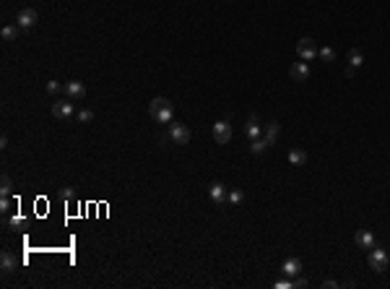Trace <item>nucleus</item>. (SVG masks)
Returning a JSON list of instances; mask_svg holds the SVG:
<instances>
[{
    "mask_svg": "<svg viewBox=\"0 0 390 289\" xmlns=\"http://www.w3.org/2000/svg\"><path fill=\"white\" fill-rule=\"evenodd\" d=\"M149 115H151V120H153V123H159V125H169V123H172V117H175V107H172L169 99L156 96V99H151V104H149Z\"/></svg>",
    "mask_w": 390,
    "mask_h": 289,
    "instance_id": "f257e3e1",
    "label": "nucleus"
},
{
    "mask_svg": "<svg viewBox=\"0 0 390 289\" xmlns=\"http://www.w3.org/2000/svg\"><path fill=\"white\" fill-rule=\"evenodd\" d=\"M73 115H76L73 99H55V102H52V117H58V120H70Z\"/></svg>",
    "mask_w": 390,
    "mask_h": 289,
    "instance_id": "f03ea898",
    "label": "nucleus"
},
{
    "mask_svg": "<svg viewBox=\"0 0 390 289\" xmlns=\"http://www.w3.org/2000/svg\"><path fill=\"white\" fill-rule=\"evenodd\" d=\"M367 260H369V268H372V271H377V274H383V271L388 268V253H385L383 248H377V245H372V248H369Z\"/></svg>",
    "mask_w": 390,
    "mask_h": 289,
    "instance_id": "7ed1b4c3",
    "label": "nucleus"
},
{
    "mask_svg": "<svg viewBox=\"0 0 390 289\" xmlns=\"http://www.w3.org/2000/svg\"><path fill=\"white\" fill-rule=\"evenodd\" d=\"M297 55H299V60H304V63H310V60H315L317 58V44H315V39H310V37H302L297 42Z\"/></svg>",
    "mask_w": 390,
    "mask_h": 289,
    "instance_id": "20e7f679",
    "label": "nucleus"
},
{
    "mask_svg": "<svg viewBox=\"0 0 390 289\" xmlns=\"http://www.w3.org/2000/svg\"><path fill=\"white\" fill-rule=\"evenodd\" d=\"M169 138H172V143H177V146H187L190 143V128L182 123H169Z\"/></svg>",
    "mask_w": 390,
    "mask_h": 289,
    "instance_id": "39448f33",
    "label": "nucleus"
},
{
    "mask_svg": "<svg viewBox=\"0 0 390 289\" xmlns=\"http://www.w3.org/2000/svg\"><path fill=\"white\" fill-rule=\"evenodd\" d=\"M213 141L219 143V146H224V143L232 141V125L226 123V120L213 123Z\"/></svg>",
    "mask_w": 390,
    "mask_h": 289,
    "instance_id": "423d86ee",
    "label": "nucleus"
},
{
    "mask_svg": "<svg viewBox=\"0 0 390 289\" xmlns=\"http://www.w3.org/2000/svg\"><path fill=\"white\" fill-rule=\"evenodd\" d=\"M37 21H39V16H37L34 8H24V11L16 16V26H21V29H31Z\"/></svg>",
    "mask_w": 390,
    "mask_h": 289,
    "instance_id": "0eeeda50",
    "label": "nucleus"
},
{
    "mask_svg": "<svg viewBox=\"0 0 390 289\" xmlns=\"http://www.w3.org/2000/svg\"><path fill=\"white\" fill-rule=\"evenodd\" d=\"M208 195H211V201L216 206H224V201L229 198V193H226V188L221 183H211V185H208Z\"/></svg>",
    "mask_w": 390,
    "mask_h": 289,
    "instance_id": "6e6552de",
    "label": "nucleus"
},
{
    "mask_svg": "<svg viewBox=\"0 0 390 289\" xmlns=\"http://www.w3.org/2000/svg\"><path fill=\"white\" fill-rule=\"evenodd\" d=\"M289 76H292L294 81H307L310 78V65H307L304 60H299V63H294V65L289 68Z\"/></svg>",
    "mask_w": 390,
    "mask_h": 289,
    "instance_id": "1a4fd4ad",
    "label": "nucleus"
},
{
    "mask_svg": "<svg viewBox=\"0 0 390 289\" xmlns=\"http://www.w3.org/2000/svg\"><path fill=\"white\" fill-rule=\"evenodd\" d=\"M65 94H68V99H84L86 96V86L81 84V81H68Z\"/></svg>",
    "mask_w": 390,
    "mask_h": 289,
    "instance_id": "9d476101",
    "label": "nucleus"
},
{
    "mask_svg": "<svg viewBox=\"0 0 390 289\" xmlns=\"http://www.w3.org/2000/svg\"><path fill=\"white\" fill-rule=\"evenodd\" d=\"M16 266H19V263H16V256H13L11 250H3V256H0V268H3V274H5V276L13 274Z\"/></svg>",
    "mask_w": 390,
    "mask_h": 289,
    "instance_id": "9b49d317",
    "label": "nucleus"
},
{
    "mask_svg": "<svg viewBox=\"0 0 390 289\" xmlns=\"http://www.w3.org/2000/svg\"><path fill=\"white\" fill-rule=\"evenodd\" d=\"M281 271H284V276H299L302 274V260L299 258H286L284 266H281Z\"/></svg>",
    "mask_w": 390,
    "mask_h": 289,
    "instance_id": "f8f14e48",
    "label": "nucleus"
},
{
    "mask_svg": "<svg viewBox=\"0 0 390 289\" xmlns=\"http://www.w3.org/2000/svg\"><path fill=\"white\" fill-rule=\"evenodd\" d=\"M244 133H247V138H250V141L263 138V128H260V123H258V117H255V115H250V120H247V128H244Z\"/></svg>",
    "mask_w": 390,
    "mask_h": 289,
    "instance_id": "ddd939ff",
    "label": "nucleus"
},
{
    "mask_svg": "<svg viewBox=\"0 0 390 289\" xmlns=\"http://www.w3.org/2000/svg\"><path fill=\"white\" fill-rule=\"evenodd\" d=\"M278 133H281V125H278L276 120H270V123L266 125V128H263V138H266V141L270 143V146H273V143L278 141Z\"/></svg>",
    "mask_w": 390,
    "mask_h": 289,
    "instance_id": "4468645a",
    "label": "nucleus"
},
{
    "mask_svg": "<svg viewBox=\"0 0 390 289\" xmlns=\"http://www.w3.org/2000/svg\"><path fill=\"white\" fill-rule=\"evenodd\" d=\"M357 245L364 248V250H369L372 245H375V234H372L369 229H359V232H357Z\"/></svg>",
    "mask_w": 390,
    "mask_h": 289,
    "instance_id": "2eb2a0df",
    "label": "nucleus"
},
{
    "mask_svg": "<svg viewBox=\"0 0 390 289\" xmlns=\"http://www.w3.org/2000/svg\"><path fill=\"white\" fill-rule=\"evenodd\" d=\"M289 161H292L294 167L307 164V151H302V149H292V151H289Z\"/></svg>",
    "mask_w": 390,
    "mask_h": 289,
    "instance_id": "dca6fc26",
    "label": "nucleus"
},
{
    "mask_svg": "<svg viewBox=\"0 0 390 289\" xmlns=\"http://www.w3.org/2000/svg\"><path fill=\"white\" fill-rule=\"evenodd\" d=\"M361 63H364V55H361V50H359V47L349 50V65H351V68H359Z\"/></svg>",
    "mask_w": 390,
    "mask_h": 289,
    "instance_id": "f3484780",
    "label": "nucleus"
},
{
    "mask_svg": "<svg viewBox=\"0 0 390 289\" xmlns=\"http://www.w3.org/2000/svg\"><path fill=\"white\" fill-rule=\"evenodd\" d=\"M19 32H21V26H3V32H0V34H3L5 42H13L16 37H19Z\"/></svg>",
    "mask_w": 390,
    "mask_h": 289,
    "instance_id": "a211bd4d",
    "label": "nucleus"
},
{
    "mask_svg": "<svg viewBox=\"0 0 390 289\" xmlns=\"http://www.w3.org/2000/svg\"><path fill=\"white\" fill-rule=\"evenodd\" d=\"M11 193H13V183L8 175H3V180H0V195H11Z\"/></svg>",
    "mask_w": 390,
    "mask_h": 289,
    "instance_id": "6ab92c4d",
    "label": "nucleus"
},
{
    "mask_svg": "<svg viewBox=\"0 0 390 289\" xmlns=\"http://www.w3.org/2000/svg\"><path fill=\"white\" fill-rule=\"evenodd\" d=\"M250 149H252V154H263L266 149H270V143H268L266 138H258V141H252Z\"/></svg>",
    "mask_w": 390,
    "mask_h": 289,
    "instance_id": "aec40b11",
    "label": "nucleus"
},
{
    "mask_svg": "<svg viewBox=\"0 0 390 289\" xmlns=\"http://www.w3.org/2000/svg\"><path fill=\"white\" fill-rule=\"evenodd\" d=\"M317 55H320L325 63H333L335 60V50L333 47H323V50H317Z\"/></svg>",
    "mask_w": 390,
    "mask_h": 289,
    "instance_id": "412c9836",
    "label": "nucleus"
},
{
    "mask_svg": "<svg viewBox=\"0 0 390 289\" xmlns=\"http://www.w3.org/2000/svg\"><path fill=\"white\" fill-rule=\"evenodd\" d=\"M47 92H50V94H60V92H65V84H58V81H47Z\"/></svg>",
    "mask_w": 390,
    "mask_h": 289,
    "instance_id": "4be33fe9",
    "label": "nucleus"
},
{
    "mask_svg": "<svg viewBox=\"0 0 390 289\" xmlns=\"http://www.w3.org/2000/svg\"><path fill=\"white\" fill-rule=\"evenodd\" d=\"M91 120H94V112L91 110H78V123L86 125V123H91Z\"/></svg>",
    "mask_w": 390,
    "mask_h": 289,
    "instance_id": "5701e85b",
    "label": "nucleus"
},
{
    "mask_svg": "<svg viewBox=\"0 0 390 289\" xmlns=\"http://www.w3.org/2000/svg\"><path fill=\"white\" fill-rule=\"evenodd\" d=\"M242 198H244V195H242V191H232V193H229V203L240 206V203H242Z\"/></svg>",
    "mask_w": 390,
    "mask_h": 289,
    "instance_id": "b1692460",
    "label": "nucleus"
},
{
    "mask_svg": "<svg viewBox=\"0 0 390 289\" xmlns=\"http://www.w3.org/2000/svg\"><path fill=\"white\" fill-rule=\"evenodd\" d=\"M24 224H26V219H24V216H21V214H16V216H13V219H11V227H13V229H21V227H24Z\"/></svg>",
    "mask_w": 390,
    "mask_h": 289,
    "instance_id": "393cba45",
    "label": "nucleus"
},
{
    "mask_svg": "<svg viewBox=\"0 0 390 289\" xmlns=\"http://www.w3.org/2000/svg\"><path fill=\"white\" fill-rule=\"evenodd\" d=\"M0 211H3V214L11 211V195H3V201H0Z\"/></svg>",
    "mask_w": 390,
    "mask_h": 289,
    "instance_id": "a878e982",
    "label": "nucleus"
},
{
    "mask_svg": "<svg viewBox=\"0 0 390 289\" xmlns=\"http://www.w3.org/2000/svg\"><path fill=\"white\" fill-rule=\"evenodd\" d=\"M292 287H294V284L289 282V276H286V279H281V282H276V289H292Z\"/></svg>",
    "mask_w": 390,
    "mask_h": 289,
    "instance_id": "bb28decb",
    "label": "nucleus"
},
{
    "mask_svg": "<svg viewBox=\"0 0 390 289\" xmlns=\"http://www.w3.org/2000/svg\"><path fill=\"white\" fill-rule=\"evenodd\" d=\"M297 289H302V287H307V279L304 276H294V282H292Z\"/></svg>",
    "mask_w": 390,
    "mask_h": 289,
    "instance_id": "cd10ccee",
    "label": "nucleus"
},
{
    "mask_svg": "<svg viewBox=\"0 0 390 289\" xmlns=\"http://www.w3.org/2000/svg\"><path fill=\"white\" fill-rule=\"evenodd\" d=\"M323 287H325V289H335V287H341V284H338V282H333V279H325Z\"/></svg>",
    "mask_w": 390,
    "mask_h": 289,
    "instance_id": "c85d7f7f",
    "label": "nucleus"
},
{
    "mask_svg": "<svg viewBox=\"0 0 390 289\" xmlns=\"http://www.w3.org/2000/svg\"><path fill=\"white\" fill-rule=\"evenodd\" d=\"M60 195H62V198H65V201H70V198H73V191H70V188H65V191H62Z\"/></svg>",
    "mask_w": 390,
    "mask_h": 289,
    "instance_id": "c756f323",
    "label": "nucleus"
}]
</instances>
